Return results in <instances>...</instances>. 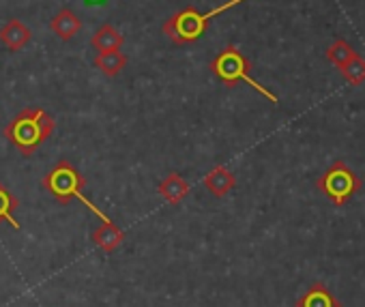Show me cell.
I'll use <instances>...</instances> for the list:
<instances>
[{"label":"cell","mask_w":365,"mask_h":307,"mask_svg":"<svg viewBox=\"0 0 365 307\" xmlns=\"http://www.w3.org/2000/svg\"><path fill=\"white\" fill-rule=\"evenodd\" d=\"M20 207V202H18V198L0 183V224H9L14 230H20V224H18V219L14 217V211Z\"/></svg>","instance_id":"cell-14"},{"label":"cell","mask_w":365,"mask_h":307,"mask_svg":"<svg viewBox=\"0 0 365 307\" xmlns=\"http://www.w3.org/2000/svg\"><path fill=\"white\" fill-rule=\"evenodd\" d=\"M356 52L352 50V46L346 39H335L329 48H327V61L331 65H335L337 69H341L350 58H354Z\"/></svg>","instance_id":"cell-15"},{"label":"cell","mask_w":365,"mask_h":307,"mask_svg":"<svg viewBox=\"0 0 365 307\" xmlns=\"http://www.w3.org/2000/svg\"><path fill=\"white\" fill-rule=\"evenodd\" d=\"M54 127H56L54 116H50L43 108H24L5 127V137L22 152L24 157H31L33 152L52 135Z\"/></svg>","instance_id":"cell-1"},{"label":"cell","mask_w":365,"mask_h":307,"mask_svg":"<svg viewBox=\"0 0 365 307\" xmlns=\"http://www.w3.org/2000/svg\"><path fill=\"white\" fill-rule=\"evenodd\" d=\"M190 183L182 179L178 172H170L161 183H159V187H157V192H159V196L168 202V204H180L182 200L187 198V194H190Z\"/></svg>","instance_id":"cell-8"},{"label":"cell","mask_w":365,"mask_h":307,"mask_svg":"<svg viewBox=\"0 0 365 307\" xmlns=\"http://www.w3.org/2000/svg\"><path fill=\"white\" fill-rule=\"evenodd\" d=\"M31 39H33L31 28L16 18H11L3 28H0V41H3V46H7L11 52H20L22 48H26L31 43Z\"/></svg>","instance_id":"cell-6"},{"label":"cell","mask_w":365,"mask_h":307,"mask_svg":"<svg viewBox=\"0 0 365 307\" xmlns=\"http://www.w3.org/2000/svg\"><path fill=\"white\" fill-rule=\"evenodd\" d=\"M237 185V177L235 172H230L226 166H215L207 177H205V187L209 189V194H213L215 198H224L228 196Z\"/></svg>","instance_id":"cell-9"},{"label":"cell","mask_w":365,"mask_h":307,"mask_svg":"<svg viewBox=\"0 0 365 307\" xmlns=\"http://www.w3.org/2000/svg\"><path fill=\"white\" fill-rule=\"evenodd\" d=\"M95 67L106 76V78H116L125 67H127V56L120 50L112 52H99L95 56Z\"/></svg>","instance_id":"cell-13"},{"label":"cell","mask_w":365,"mask_h":307,"mask_svg":"<svg viewBox=\"0 0 365 307\" xmlns=\"http://www.w3.org/2000/svg\"><path fill=\"white\" fill-rule=\"evenodd\" d=\"M245 3V0H228V3L215 7L213 11L209 14H200L196 7H185L180 9L178 14L170 16L163 26H161V33L174 43V46H187V43H194L198 41L205 33H207V26L213 18L235 9L237 5Z\"/></svg>","instance_id":"cell-2"},{"label":"cell","mask_w":365,"mask_h":307,"mask_svg":"<svg viewBox=\"0 0 365 307\" xmlns=\"http://www.w3.org/2000/svg\"><path fill=\"white\" fill-rule=\"evenodd\" d=\"M125 43V37L112 26V24H103L95 31L91 46L99 52H112V50H120Z\"/></svg>","instance_id":"cell-12"},{"label":"cell","mask_w":365,"mask_h":307,"mask_svg":"<svg viewBox=\"0 0 365 307\" xmlns=\"http://www.w3.org/2000/svg\"><path fill=\"white\" fill-rule=\"evenodd\" d=\"M91 239H93V243H95L101 251L112 254V251H116V249L123 245L125 232H123L112 219H108V222H103L101 226H97V228L93 230Z\"/></svg>","instance_id":"cell-7"},{"label":"cell","mask_w":365,"mask_h":307,"mask_svg":"<svg viewBox=\"0 0 365 307\" xmlns=\"http://www.w3.org/2000/svg\"><path fill=\"white\" fill-rule=\"evenodd\" d=\"M297 307H341V303L322 283H312L297 301Z\"/></svg>","instance_id":"cell-11"},{"label":"cell","mask_w":365,"mask_h":307,"mask_svg":"<svg viewBox=\"0 0 365 307\" xmlns=\"http://www.w3.org/2000/svg\"><path fill=\"white\" fill-rule=\"evenodd\" d=\"M341 76L346 78V82L348 84H352V86H359V84H363L365 82V58L363 56H354V58H350L341 69Z\"/></svg>","instance_id":"cell-16"},{"label":"cell","mask_w":365,"mask_h":307,"mask_svg":"<svg viewBox=\"0 0 365 307\" xmlns=\"http://www.w3.org/2000/svg\"><path fill=\"white\" fill-rule=\"evenodd\" d=\"M50 28H52V33H54L58 39L69 41L71 37H76V35L82 31V20L78 18L76 11H71V9L65 7V9H61V11L52 18Z\"/></svg>","instance_id":"cell-10"},{"label":"cell","mask_w":365,"mask_h":307,"mask_svg":"<svg viewBox=\"0 0 365 307\" xmlns=\"http://www.w3.org/2000/svg\"><path fill=\"white\" fill-rule=\"evenodd\" d=\"M211 71L215 73L217 80H222L226 86H237L239 82H247L254 90H258L262 97H267L271 103H279L277 95L271 93L267 86H262L258 80L252 78V63L245 58V54L235 48V46H226L213 61H211Z\"/></svg>","instance_id":"cell-4"},{"label":"cell","mask_w":365,"mask_h":307,"mask_svg":"<svg viewBox=\"0 0 365 307\" xmlns=\"http://www.w3.org/2000/svg\"><path fill=\"white\" fill-rule=\"evenodd\" d=\"M316 187L320 194H324L335 207H344L359 189H361V179L356 177L354 170H350L344 162H335L331 168H327L320 179L316 181Z\"/></svg>","instance_id":"cell-5"},{"label":"cell","mask_w":365,"mask_h":307,"mask_svg":"<svg viewBox=\"0 0 365 307\" xmlns=\"http://www.w3.org/2000/svg\"><path fill=\"white\" fill-rule=\"evenodd\" d=\"M41 183H43V189H46L54 200H58L61 204H67V202H71V200H80L84 207H88V209H91L97 217H101L103 222L110 219L101 209H97V207L84 196L86 181H84V177L78 172V168L71 166L67 160H61V162L43 177Z\"/></svg>","instance_id":"cell-3"}]
</instances>
